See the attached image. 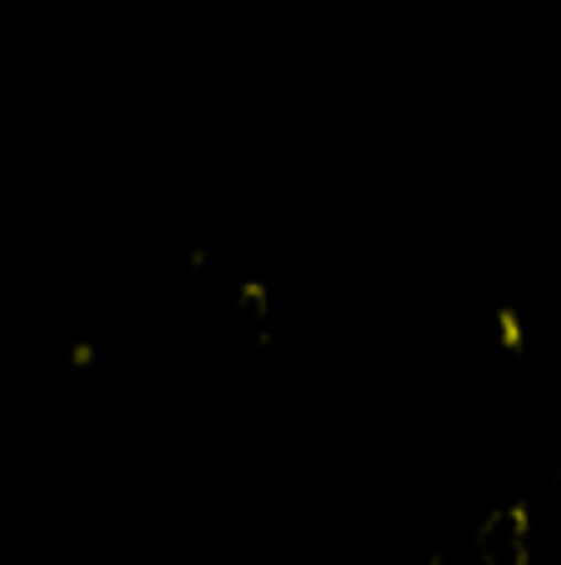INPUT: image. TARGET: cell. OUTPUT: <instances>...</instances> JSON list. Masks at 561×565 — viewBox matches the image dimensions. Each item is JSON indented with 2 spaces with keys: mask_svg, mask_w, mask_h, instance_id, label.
I'll return each instance as SVG.
<instances>
[{
  "mask_svg": "<svg viewBox=\"0 0 561 565\" xmlns=\"http://www.w3.org/2000/svg\"><path fill=\"white\" fill-rule=\"evenodd\" d=\"M537 531L522 507H498L473 531V565H532Z\"/></svg>",
  "mask_w": 561,
  "mask_h": 565,
  "instance_id": "6da1fadb",
  "label": "cell"
}]
</instances>
